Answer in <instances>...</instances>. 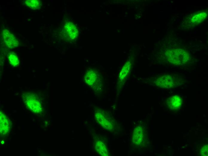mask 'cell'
I'll list each match as a JSON object with an SVG mask.
<instances>
[{
  "label": "cell",
  "mask_w": 208,
  "mask_h": 156,
  "mask_svg": "<svg viewBox=\"0 0 208 156\" xmlns=\"http://www.w3.org/2000/svg\"><path fill=\"white\" fill-rule=\"evenodd\" d=\"M22 95L24 103L29 110L36 113L42 112V100L38 94L33 92H24Z\"/></svg>",
  "instance_id": "6da1fadb"
},
{
  "label": "cell",
  "mask_w": 208,
  "mask_h": 156,
  "mask_svg": "<svg viewBox=\"0 0 208 156\" xmlns=\"http://www.w3.org/2000/svg\"><path fill=\"white\" fill-rule=\"evenodd\" d=\"M165 54L167 61L176 65L185 64L190 58L189 54L181 49L168 50Z\"/></svg>",
  "instance_id": "7a4b0ae2"
},
{
  "label": "cell",
  "mask_w": 208,
  "mask_h": 156,
  "mask_svg": "<svg viewBox=\"0 0 208 156\" xmlns=\"http://www.w3.org/2000/svg\"><path fill=\"white\" fill-rule=\"evenodd\" d=\"M94 115L97 121L104 129L113 131L117 128L115 120L105 110L97 109L94 112Z\"/></svg>",
  "instance_id": "3957f363"
},
{
  "label": "cell",
  "mask_w": 208,
  "mask_h": 156,
  "mask_svg": "<svg viewBox=\"0 0 208 156\" xmlns=\"http://www.w3.org/2000/svg\"><path fill=\"white\" fill-rule=\"evenodd\" d=\"M181 81L178 77L167 74L158 77L156 79L155 83L158 87L170 88L178 86Z\"/></svg>",
  "instance_id": "277c9868"
},
{
  "label": "cell",
  "mask_w": 208,
  "mask_h": 156,
  "mask_svg": "<svg viewBox=\"0 0 208 156\" xmlns=\"http://www.w3.org/2000/svg\"><path fill=\"white\" fill-rule=\"evenodd\" d=\"M146 131L141 126H136L134 129L132 136V142L135 145L144 146L147 141Z\"/></svg>",
  "instance_id": "5b68a950"
},
{
  "label": "cell",
  "mask_w": 208,
  "mask_h": 156,
  "mask_svg": "<svg viewBox=\"0 0 208 156\" xmlns=\"http://www.w3.org/2000/svg\"><path fill=\"white\" fill-rule=\"evenodd\" d=\"M64 32L66 38L69 41L76 40L78 35V31L76 26L71 22H67L64 26Z\"/></svg>",
  "instance_id": "8992f818"
},
{
  "label": "cell",
  "mask_w": 208,
  "mask_h": 156,
  "mask_svg": "<svg viewBox=\"0 0 208 156\" xmlns=\"http://www.w3.org/2000/svg\"><path fill=\"white\" fill-rule=\"evenodd\" d=\"M99 79L97 73L91 69H88L86 71L84 77L85 83L93 88L95 87L96 90H97V86L99 83Z\"/></svg>",
  "instance_id": "52a82bcc"
},
{
  "label": "cell",
  "mask_w": 208,
  "mask_h": 156,
  "mask_svg": "<svg viewBox=\"0 0 208 156\" xmlns=\"http://www.w3.org/2000/svg\"><path fill=\"white\" fill-rule=\"evenodd\" d=\"M2 35L4 42L8 47L11 48L17 47L19 43L14 36L6 29H4Z\"/></svg>",
  "instance_id": "ba28073f"
},
{
  "label": "cell",
  "mask_w": 208,
  "mask_h": 156,
  "mask_svg": "<svg viewBox=\"0 0 208 156\" xmlns=\"http://www.w3.org/2000/svg\"><path fill=\"white\" fill-rule=\"evenodd\" d=\"M167 107L173 111L179 110L182 105V99L178 95H174L168 98L166 100Z\"/></svg>",
  "instance_id": "9c48e42d"
},
{
  "label": "cell",
  "mask_w": 208,
  "mask_h": 156,
  "mask_svg": "<svg viewBox=\"0 0 208 156\" xmlns=\"http://www.w3.org/2000/svg\"><path fill=\"white\" fill-rule=\"evenodd\" d=\"M207 13L204 11L198 12L190 16L188 20L192 25H197L203 22L206 18Z\"/></svg>",
  "instance_id": "30bf717a"
},
{
  "label": "cell",
  "mask_w": 208,
  "mask_h": 156,
  "mask_svg": "<svg viewBox=\"0 0 208 156\" xmlns=\"http://www.w3.org/2000/svg\"><path fill=\"white\" fill-rule=\"evenodd\" d=\"M94 146L96 151L99 154L103 156L109 155L107 147L103 141L98 139L96 140Z\"/></svg>",
  "instance_id": "8fae6325"
},
{
  "label": "cell",
  "mask_w": 208,
  "mask_h": 156,
  "mask_svg": "<svg viewBox=\"0 0 208 156\" xmlns=\"http://www.w3.org/2000/svg\"><path fill=\"white\" fill-rule=\"evenodd\" d=\"M1 133L5 135L10 129V123L8 118L6 115L1 114L0 115Z\"/></svg>",
  "instance_id": "7c38bea8"
},
{
  "label": "cell",
  "mask_w": 208,
  "mask_h": 156,
  "mask_svg": "<svg viewBox=\"0 0 208 156\" xmlns=\"http://www.w3.org/2000/svg\"><path fill=\"white\" fill-rule=\"evenodd\" d=\"M9 62L10 64L13 66L17 67L19 64V60L17 55L14 53H9L8 55Z\"/></svg>",
  "instance_id": "4fadbf2b"
},
{
  "label": "cell",
  "mask_w": 208,
  "mask_h": 156,
  "mask_svg": "<svg viewBox=\"0 0 208 156\" xmlns=\"http://www.w3.org/2000/svg\"><path fill=\"white\" fill-rule=\"evenodd\" d=\"M25 3L27 7L33 9L39 8L41 5L40 2L38 0H27L25 1Z\"/></svg>",
  "instance_id": "5bb4252c"
},
{
  "label": "cell",
  "mask_w": 208,
  "mask_h": 156,
  "mask_svg": "<svg viewBox=\"0 0 208 156\" xmlns=\"http://www.w3.org/2000/svg\"><path fill=\"white\" fill-rule=\"evenodd\" d=\"M129 64L126 63L121 70L119 76V78L121 80L124 79L128 75L130 68Z\"/></svg>",
  "instance_id": "9a60e30c"
},
{
  "label": "cell",
  "mask_w": 208,
  "mask_h": 156,
  "mask_svg": "<svg viewBox=\"0 0 208 156\" xmlns=\"http://www.w3.org/2000/svg\"><path fill=\"white\" fill-rule=\"evenodd\" d=\"M200 154L201 155L203 156L208 155V144L204 145L202 147L200 150Z\"/></svg>",
  "instance_id": "2e32d148"
}]
</instances>
